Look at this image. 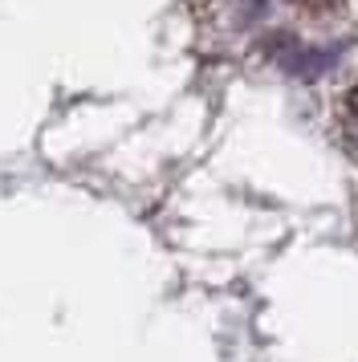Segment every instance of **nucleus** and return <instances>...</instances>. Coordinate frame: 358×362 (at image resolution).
I'll return each instance as SVG.
<instances>
[{
    "label": "nucleus",
    "instance_id": "f257e3e1",
    "mask_svg": "<svg viewBox=\"0 0 358 362\" xmlns=\"http://www.w3.org/2000/svg\"><path fill=\"white\" fill-rule=\"evenodd\" d=\"M342 118H346V134H350V143L358 147V86L350 90V98H346V110H342Z\"/></svg>",
    "mask_w": 358,
    "mask_h": 362
},
{
    "label": "nucleus",
    "instance_id": "f03ea898",
    "mask_svg": "<svg viewBox=\"0 0 358 362\" xmlns=\"http://www.w3.org/2000/svg\"><path fill=\"white\" fill-rule=\"evenodd\" d=\"M306 13H330V8H338L342 0H297Z\"/></svg>",
    "mask_w": 358,
    "mask_h": 362
}]
</instances>
